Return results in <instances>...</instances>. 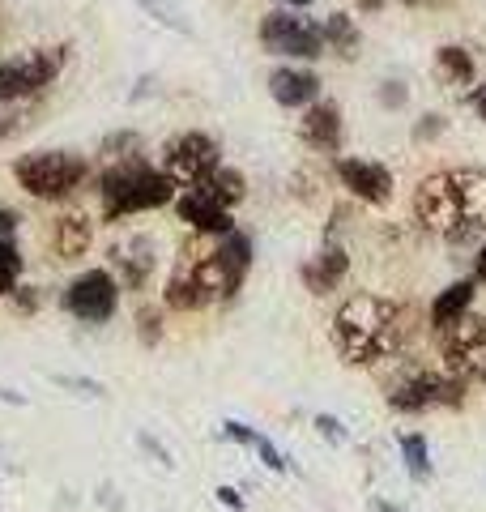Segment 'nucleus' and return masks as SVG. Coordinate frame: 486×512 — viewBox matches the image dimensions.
<instances>
[{
	"mask_svg": "<svg viewBox=\"0 0 486 512\" xmlns=\"http://www.w3.org/2000/svg\"><path fill=\"white\" fill-rule=\"evenodd\" d=\"M405 99H410V90H405L401 82H384L380 86V103L384 107H405Z\"/></svg>",
	"mask_w": 486,
	"mask_h": 512,
	"instance_id": "33",
	"label": "nucleus"
},
{
	"mask_svg": "<svg viewBox=\"0 0 486 512\" xmlns=\"http://www.w3.org/2000/svg\"><path fill=\"white\" fill-rule=\"evenodd\" d=\"M218 500L231 508V512H243V495H239L235 487H218Z\"/></svg>",
	"mask_w": 486,
	"mask_h": 512,
	"instance_id": "37",
	"label": "nucleus"
},
{
	"mask_svg": "<svg viewBox=\"0 0 486 512\" xmlns=\"http://www.w3.org/2000/svg\"><path fill=\"white\" fill-rule=\"evenodd\" d=\"M18 274H22V252H18V244H13V239H0V295L13 291Z\"/></svg>",
	"mask_w": 486,
	"mask_h": 512,
	"instance_id": "25",
	"label": "nucleus"
},
{
	"mask_svg": "<svg viewBox=\"0 0 486 512\" xmlns=\"http://www.w3.org/2000/svg\"><path fill=\"white\" fill-rule=\"evenodd\" d=\"M444 338V372L457 376L461 384L486 380V316H461Z\"/></svg>",
	"mask_w": 486,
	"mask_h": 512,
	"instance_id": "9",
	"label": "nucleus"
},
{
	"mask_svg": "<svg viewBox=\"0 0 486 512\" xmlns=\"http://www.w3.org/2000/svg\"><path fill=\"white\" fill-rule=\"evenodd\" d=\"M116 261H120L124 282L133 286V291H141V286H145V274L154 269V244H150L145 235H137L128 248H116Z\"/></svg>",
	"mask_w": 486,
	"mask_h": 512,
	"instance_id": "19",
	"label": "nucleus"
},
{
	"mask_svg": "<svg viewBox=\"0 0 486 512\" xmlns=\"http://www.w3.org/2000/svg\"><path fill=\"white\" fill-rule=\"evenodd\" d=\"M414 214L431 235L444 239H469L486 227V171L461 167V171H435L414 192Z\"/></svg>",
	"mask_w": 486,
	"mask_h": 512,
	"instance_id": "2",
	"label": "nucleus"
},
{
	"mask_svg": "<svg viewBox=\"0 0 486 512\" xmlns=\"http://www.w3.org/2000/svg\"><path fill=\"white\" fill-rule=\"evenodd\" d=\"M175 214H180V222H188V227H197L205 235H231L235 222H231V210H222V205H214L209 197H201L197 188H188L180 201H175Z\"/></svg>",
	"mask_w": 486,
	"mask_h": 512,
	"instance_id": "15",
	"label": "nucleus"
},
{
	"mask_svg": "<svg viewBox=\"0 0 486 512\" xmlns=\"http://www.w3.org/2000/svg\"><path fill=\"white\" fill-rule=\"evenodd\" d=\"M384 0H359V9H380Z\"/></svg>",
	"mask_w": 486,
	"mask_h": 512,
	"instance_id": "42",
	"label": "nucleus"
},
{
	"mask_svg": "<svg viewBox=\"0 0 486 512\" xmlns=\"http://www.w3.org/2000/svg\"><path fill=\"white\" fill-rule=\"evenodd\" d=\"M137 325H141L137 333H141L145 346H158V342H162V316H158L154 308H141V312H137Z\"/></svg>",
	"mask_w": 486,
	"mask_h": 512,
	"instance_id": "26",
	"label": "nucleus"
},
{
	"mask_svg": "<svg viewBox=\"0 0 486 512\" xmlns=\"http://www.w3.org/2000/svg\"><path fill=\"white\" fill-rule=\"evenodd\" d=\"M401 5H410V9H414V5H423V0H401Z\"/></svg>",
	"mask_w": 486,
	"mask_h": 512,
	"instance_id": "44",
	"label": "nucleus"
},
{
	"mask_svg": "<svg viewBox=\"0 0 486 512\" xmlns=\"http://www.w3.org/2000/svg\"><path fill=\"white\" fill-rule=\"evenodd\" d=\"M376 512H405V508H397V504H384V500H376Z\"/></svg>",
	"mask_w": 486,
	"mask_h": 512,
	"instance_id": "41",
	"label": "nucleus"
},
{
	"mask_svg": "<svg viewBox=\"0 0 486 512\" xmlns=\"http://www.w3.org/2000/svg\"><path fill=\"white\" fill-rule=\"evenodd\" d=\"M64 60H69V47H35L26 56L0 60V103H26L35 99L39 90H47L64 73Z\"/></svg>",
	"mask_w": 486,
	"mask_h": 512,
	"instance_id": "5",
	"label": "nucleus"
},
{
	"mask_svg": "<svg viewBox=\"0 0 486 512\" xmlns=\"http://www.w3.org/2000/svg\"><path fill=\"white\" fill-rule=\"evenodd\" d=\"M316 431H320V436L329 440V444H346V427L337 423L333 414H316Z\"/></svg>",
	"mask_w": 486,
	"mask_h": 512,
	"instance_id": "30",
	"label": "nucleus"
},
{
	"mask_svg": "<svg viewBox=\"0 0 486 512\" xmlns=\"http://www.w3.org/2000/svg\"><path fill=\"white\" fill-rule=\"evenodd\" d=\"M440 128H444V120H440V116H423V124L414 128V141H427V137L440 133Z\"/></svg>",
	"mask_w": 486,
	"mask_h": 512,
	"instance_id": "35",
	"label": "nucleus"
},
{
	"mask_svg": "<svg viewBox=\"0 0 486 512\" xmlns=\"http://www.w3.org/2000/svg\"><path fill=\"white\" fill-rule=\"evenodd\" d=\"M474 278H461V282H452L448 291H440L435 295V303H431V329L435 333H444V329H452L461 316H469V303H474Z\"/></svg>",
	"mask_w": 486,
	"mask_h": 512,
	"instance_id": "16",
	"label": "nucleus"
},
{
	"mask_svg": "<svg viewBox=\"0 0 486 512\" xmlns=\"http://www.w3.org/2000/svg\"><path fill=\"white\" fill-rule=\"evenodd\" d=\"M52 239H56L60 261H77V256L90 248V222H86V214H64V218L56 222Z\"/></svg>",
	"mask_w": 486,
	"mask_h": 512,
	"instance_id": "22",
	"label": "nucleus"
},
{
	"mask_svg": "<svg viewBox=\"0 0 486 512\" xmlns=\"http://www.w3.org/2000/svg\"><path fill=\"white\" fill-rule=\"evenodd\" d=\"M474 282H486V244L478 252V265H474Z\"/></svg>",
	"mask_w": 486,
	"mask_h": 512,
	"instance_id": "40",
	"label": "nucleus"
},
{
	"mask_svg": "<svg viewBox=\"0 0 486 512\" xmlns=\"http://www.w3.org/2000/svg\"><path fill=\"white\" fill-rule=\"evenodd\" d=\"M116 303H120V286L107 269H86V274H77L69 282V291H64V308L77 320H86V325H107V320L116 316Z\"/></svg>",
	"mask_w": 486,
	"mask_h": 512,
	"instance_id": "11",
	"label": "nucleus"
},
{
	"mask_svg": "<svg viewBox=\"0 0 486 512\" xmlns=\"http://www.w3.org/2000/svg\"><path fill=\"white\" fill-rule=\"evenodd\" d=\"M201 192V197H209L214 205H222V210H231V205H239L243 201V175L235 171V167H218L214 175H209V180H201V184H192Z\"/></svg>",
	"mask_w": 486,
	"mask_h": 512,
	"instance_id": "20",
	"label": "nucleus"
},
{
	"mask_svg": "<svg viewBox=\"0 0 486 512\" xmlns=\"http://www.w3.org/2000/svg\"><path fill=\"white\" fill-rule=\"evenodd\" d=\"M18 128H26V107L22 103H9L5 111H0V141L13 137Z\"/></svg>",
	"mask_w": 486,
	"mask_h": 512,
	"instance_id": "29",
	"label": "nucleus"
},
{
	"mask_svg": "<svg viewBox=\"0 0 486 512\" xmlns=\"http://www.w3.org/2000/svg\"><path fill=\"white\" fill-rule=\"evenodd\" d=\"M218 167H222V154L209 133H180L162 146V175H167L171 184L192 188V184L209 180Z\"/></svg>",
	"mask_w": 486,
	"mask_h": 512,
	"instance_id": "7",
	"label": "nucleus"
},
{
	"mask_svg": "<svg viewBox=\"0 0 486 512\" xmlns=\"http://www.w3.org/2000/svg\"><path fill=\"white\" fill-rule=\"evenodd\" d=\"M401 457H405V470H410L414 483H427L431 478V448L423 431H405L401 436Z\"/></svg>",
	"mask_w": 486,
	"mask_h": 512,
	"instance_id": "24",
	"label": "nucleus"
},
{
	"mask_svg": "<svg viewBox=\"0 0 486 512\" xmlns=\"http://www.w3.org/2000/svg\"><path fill=\"white\" fill-rule=\"evenodd\" d=\"M435 77H440L444 86H469L474 82V56L457 43H444L440 52H435Z\"/></svg>",
	"mask_w": 486,
	"mask_h": 512,
	"instance_id": "21",
	"label": "nucleus"
},
{
	"mask_svg": "<svg viewBox=\"0 0 486 512\" xmlns=\"http://www.w3.org/2000/svg\"><path fill=\"white\" fill-rule=\"evenodd\" d=\"M252 448H256V453H261V461H265V466H269V470H278V474L286 470V457L278 453V444H273L269 436H261V431H256V440H252Z\"/></svg>",
	"mask_w": 486,
	"mask_h": 512,
	"instance_id": "28",
	"label": "nucleus"
},
{
	"mask_svg": "<svg viewBox=\"0 0 486 512\" xmlns=\"http://www.w3.org/2000/svg\"><path fill=\"white\" fill-rule=\"evenodd\" d=\"M337 180H342L354 197L367 205H384L393 197V171L384 163H367V158H342L337 163Z\"/></svg>",
	"mask_w": 486,
	"mask_h": 512,
	"instance_id": "12",
	"label": "nucleus"
},
{
	"mask_svg": "<svg viewBox=\"0 0 486 512\" xmlns=\"http://www.w3.org/2000/svg\"><path fill=\"white\" fill-rule=\"evenodd\" d=\"M261 43L273 56L316 60L324 56V30L316 18H295V13H269L261 22Z\"/></svg>",
	"mask_w": 486,
	"mask_h": 512,
	"instance_id": "10",
	"label": "nucleus"
},
{
	"mask_svg": "<svg viewBox=\"0 0 486 512\" xmlns=\"http://www.w3.org/2000/svg\"><path fill=\"white\" fill-rule=\"evenodd\" d=\"M286 5H295V9H307V5H312V0H286Z\"/></svg>",
	"mask_w": 486,
	"mask_h": 512,
	"instance_id": "43",
	"label": "nucleus"
},
{
	"mask_svg": "<svg viewBox=\"0 0 486 512\" xmlns=\"http://www.w3.org/2000/svg\"><path fill=\"white\" fill-rule=\"evenodd\" d=\"M465 402V384L448 372H414L410 380H401L388 389V406L397 414H423L435 406L457 410Z\"/></svg>",
	"mask_w": 486,
	"mask_h": 512,
	"instance_id": "8",
	"label": "nucleus"
},
{
	"mask_svg": "<svg viewBox=\"0 0 486 512\" xmlns=\"http://www.w3.org/2000/svg\"><path fill=\"white\" fill-rule=\"evenodd\" d=\"M18 214H13V210H5V205H0V239H9L13 231H18Z\"/></svg>",
	"mask_w": 486,
	"mask_h": 512,
	"instance_id": "36",
	"label": "nucleus"
},
{
	"mask_svg": "<svg viewBox=\"0 0 486 512\" xmlns=\"http://www.w3.org/2000/svg\"><path fill=\"white\" fill-rule=\"evenodd\" d=\"M222 436H231L235 444H248V448H252L256 431H252V427H243V423H235V419H226V423H222Z\"/></svg>",
	"mask_w": 486,
	"mask_h": 512,
	"instance_id": "34",
	"label": "nucleus"
},
{
	"mask_svg": "<svg viewBox=\"0 0 486 512\" xmlns=\"http://www.w3.org/2000/svg\"><path fill=\"white\" fill-rule=\"evenodd\" d=\"M474 111L486 120V86H478V90H474Z\"/></svg>",
	"mask_w": 486,
	"mask_h": 512,
	"instance_id": "39",
	"label": "nucleus"
},
{
	"mask_svg": "<svg viewBox=\"0 0 486 512\" xmlns=\"http://www.w3.org/2000/svg\"><path fill=\"white\" fill-rule=\"evenodd\" d=\"M90 163L81 154L69 150H35V154H22L13 163V180H18L30 197L39 201H64L86 184Z\"/></svg>",
	"mask_w": 486,
	"mask_h": 512,
	"instance_id": "4",
	"label": "nucleus"
},
{
	"mask_svg": "<svg viewBox=\"0 0 486 512\" xmlns=\"http://www.w3.org/2000/svg\"><path fill=\"white\" fill-rule=\"evenodd\" d=\"M320 30H324V47H333L337 56H346V60L359 56V26H354L346 13H329Z\"/></svg>",
	"mask_w": 486,
	"mask_h": 512,
	"instance_id": "23",
	"label": "nucleus"
},
{
	"mask_svg": "<svg viewBox=\"0 0 486 512\" xmlns=\"http://www.w3.org/2000/svg\"><path fill=\"white\" fill-rule=\"evenodd\" d=\"M269 94L282 107H312L320 103V77L312 69H273L269 73Z\"/></svg>",
	"mask_w": 486,
	"mask_h": 512,
	"instance_id": "14",
	"label": "nucleus"
},
{
	"mask_svg": "<svg viewBox=\"0 0 486 512\" xmlns=\"http://www.w3.org/2000/svg\"><path fill=\"white\" fill-rule=\"evenodd\" d=\"M405 308L380 295H350L329 320V342L350 367L380 363L405 342Z\"/></svg>",
	"mask_w": 486,
	"mask_h": 512,
	"instance_id": "1",
	"label": "nucleus"
},
{
	"mask_svg": "<svg viewBox=\"0 0 486 512\" xmlns=\"http://www.w3.org/2000/svg\"><path fill=\"white\" fill-rule=\"evenodd\" d=\"M52 384H60V389H73L81 397H107V389L99 380H86V376H52Z\"/></svg>",
	"mask_w": 486,
	"mask_h": 512,
	"instance_id": "27",
	"label": "nucleus"
},
{
	"mask_svg": "<svg viewBox=\"0 0 486 512\" xmlns=\"http://www.w3.org/2000/svg\"><path fill=\"white\" fill-rule=\"evenodd\" d=\"M248 269H252V239L243 231H231V235H222L218 252L197 261V278L205 286L209 303H214V299H231L243 286V278H248Z\"/></svg>",
	"mask_w": 486,
	"mask_h": 512,
	"instance_id": "6",
	"label": "nucleus"
},
{
	"mask_svg": "<svg viewBox=\"0 0 486 512\" xmlns=\"http://www.w3.org/2000/svg\"><path fill=\"white\" fill-rule=\"evenodd\" d=\"M137 444H141V448H145V453H150V457H158V466H162V470H175L171 453H167V448H162V444L150 436V431H141V436H137Z\"/></svg>",
	"mask_w": 486,
	"mask_h": 512,
	"instance_id": "32",
	"label": "nucleus"
},
{
	"mask_svg": "<svg viewBox=\"0 0 486 512\" xmlns=\"http://www.w3.org/2000/svg\"><path fill=\"white\" fill-rule=\"evenodd\" d=\"M299 137H303L312 150L333 154L337 146H342V107L329 103V99L312 103V107H307V116L299 120Z\"/></svg>",
	"mask_w": 486,
	"mask_h": 512,
	"instance_id": "13",
	"label": "nucleus"
},
{
	"mask_svg": "<svg viewBox=\"0 0 486 512\" xmlns=\"http://www.w3.org/2000/svg\"><path fill=\"white\" fill-rule=\"evenodd\" d=\"M0 402H9V406H26V397H22V393H13V389H5V384H0Z\"/></svg>",
	"mask_w": 486,
	"mask_h": 512,
	"instance_id": "38",
	"label": "nucleus"
},
{
	"mask_svg": "<svg viewBox=\"0 0 486 512\" xmlns=\"http://www.w3.org/2000/svg\"><path fill=\"white\" fill-rule=\"evenodd\" d=\"M205 303H209V295H205V286L197 278V265H180L171 274V282H167V308H175V312H201Z\"/></svg>",
	"mask_w": 486,
	"mask_h": 512,
	"instance_id": "18",
	"label": "nucleus"
},
{
	"mask_svg": "<svg viewBox=\"0 0 486 512\" xmlns=\"http://www.w3.org/2000/svg\"><path fill=\"white\" fill-rule=\"evenodd\" d=\"M346 269H350V256L342 248H324L312 265H303V282H307V291L324 295V291H333V286L346 278Z\"/></svg>",
	"mask_w": 486,
	"mask_h": 512,
	"instance_id": "17",
	"label": "nucleus"
},
{
	"mask_svg": "<svg viewBox=\"0 0 486 512\" xmlns=\"http://www.w3.org/2000/svg\"><path fill=\"white\" fill-rule=\"evenodd\" d=\"M99 197L107 218H124V214H141V210H158V205L175 201V184L162 175V167H150L145 158L128 154L116 167L103 171L99 180Z\"/></svg>",
	"mask_w": 486,
	"mask_h": 512,
	"instance_id": "3",
	"label": "nucleus"
},
{
	"mask_svg": "<svg viewBox=\"0 0 486 512\" xmlns=\"http://www.w3.org/2000/svg\"><path fill=\"white\" fill-rule=\"evenodd\" d=\"M141 141H137V133H111L107 141H103V154H116L120 150V158H128V150H137Z\"/></svg>",
	"mask_w": 486,
	"mask_h": 512,
	"instance_id": "31",
	"label": "nucleus"
}]
</instances>
